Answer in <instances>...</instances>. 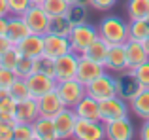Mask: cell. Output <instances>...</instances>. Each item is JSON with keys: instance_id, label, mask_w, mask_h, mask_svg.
Listing matches in <instances>:
<instances>
[{"instance_id": "cell-1", "label": "cell", "mask_w": 149, "mask_h": 140, "mask_svg": "<svg viewBox=\"0 0 149 140\" xmlns=\"http://www.w3.org/2000/svg\"><path fill=\"white\" fill-rule=\"evenodd\" d=\"M98 34L108 44H125L128 40V23L119 15H106L98 27Z\"/></svg>"}, {"instance_id": "cell-2", "label": "cell", "mask_w": 149, "mask_h": 140, "mask_svg": "<svg viewBox=\"0 0 149 140\" xmlns=\"http://www.w3.org/2000/svg\"><path fill=\"white\" fill-rule=\"evenodd\" d=\"M98 36H100L98 29L85 21V23H79V25H74L72 32L68 34V40H70V46H72V51L81 55Z\"/></svg>"}, {"instance_id": "cell-3", "label": "cell", "mask_w": 149, "mask_h": 140, "mask_svg": "<svg viewBox=\"0 0 149 140\" xmlns=\"http://www.w3.org/2000/svg\"><path fill=\"white\" fill-rule=\"evenodd\" d=\"M57 93L62 99L64 106L74 108L85 95H87V85L81 83L77 78H72V80H62L57 81Z\"/></svg>"}, {"instance_id": "cell-4", "label": "cell", "mask_w": 149, "mask_h": 140, "mask_svg": "<svg viewBox=\"0 0 149 140\" xmlns=\"http://www.w3.org/2000/svg\"><path fill=\"white\" fill-rule=\"evenodd\" d=\"M115 89H117V97L128 100L130 102L140 91H142V83L138 81L134 70L132 68H127V70H121L117 72V78H115Z\"/></svg>"}, {"instance_id": "cell-5", "label": "cell", "mask_w": 149, "mask_h": 140, "mask_svg": "<svg viewBox=\"0 0 149 140\" xmlns=\"http://www.w3.org/2000/svg\"><path fill=\"white\" fill-rule=\"evenodd\" d=\"M100 102V121H111V119H117V118H127L128 116V110H130V104L128 100L121 99V97L113 95V97H108L104 100H98Z\"/></svg>"}, {"instance_id": "cell-6", "label": "cell", "mask_w": 149, "mask_h": 140, "mask_svg": "<svg viewBox=\"0 0 149 140\" xmlns=\"http://www.w3.org/2000/svg\"><path fill=\"white\" fill-rule=\"evenodd\" d=\"M23 19L26 21L30 32L34 34H47L49 32V23H51V17L47 15V11L42 8V4H32L29 10L23 13Z\"/></svg>"}, {"instance_id": "cell-7", "label": "cell", "mask_w": 149, "mask_h": 140, "mask_svg": "<svg viewBox=\"0 0 149 140\" xmlns=\"http://www.w3.org/2000/svg\"><path fill=\"white\" fill-rule=\"evenodd\" d=\"M74 138L76 140H102V138H106L104 121L77 118L76 129H74Z\"/></svg>"}, {"instance_id": "cell-8", "label": "cell", "mask_w": 149, "mask_h": 140, "mask_svg": "<svg viewBox=\"0 0 149 140\" xmlns=\"http://www.w3.org/2000/svg\"><path fill=\"white\" fill-rule=\"evenodd\" d=\"M87 95H91L96 100H104L108 97L117 95L115 89V78L109 76L108 72H102L100 76H96L93 81L87 83Z\"/></svg>"}, {"instance_id": "cell-9", "label": "cell", "mask_w": 149, "mask_h": 140, "mask_svg": "<svg viewBox=\"0 0 149 140\" xmlns=\"http://www.w3.org/2000/svg\"><path fill=\"white\" fill-rule=\"evenodd\" d=\"M104 129H106V138L108 140H132L136 134L134 125L128 119V116L127 118H117V119H111V121H106Z\"/></svg>"}, {"instance_id": "cell-10", "label": "cell", "mask_w": 149, "mask_h": 140, "mask_svg": "<svg viewBox=\"0 0 149 140\" xmlns=\"http://www.w3.org/2000/svg\"><path fill=\"white\" fill-rule=\"evenodd\" d=\"M77 63H79V53H76V51H68L64 55L57 57L55 59V80L62 81V80L76 78Z\"/></svg>"}, {"instance_id": "cell-11", "label": "cell", "mask_w": 149, "mask_h": 140, "mask_svg": "<svg viewBox=\"0 0 149 140\" xmlns=\"http://www.w3.org/2000/svg\"><path fill=\"white\" fill-rule=\"evenodd\" d=\"M53 121H55V129H57L58 140L74 138V129H76V121H77V116H76V112H74V108L64 106L53 118Z\"/></svg>"}, {"instance_id": "cell-12", "label": "cell", "mask_w": 149, "mask_h": 140, "mask_svg": "<svg viewBox=\"0 0 149 140\" xmlns=\"http://www.w3.org/2000/svg\"><path fill=\"white\" fill-rule=\"evenodd\" d=\"M26 80V85H29V91H30V97L38 99V97L45 95V93L57 89V80L53 76H47L44 72H32Z\"/></svg>"}, {"instance_id": "cell-13", "label": "cell", "mask_w": 149, "mask_h": 140, "mask_svg": "<svg viewBox=\"0 0 149 140\" xmlns=\"http://www.w3.org/2000/svg\"><path fill=\"white\" fill-rule=\"evenodd\" d=\"M102 72H106V66L102 63H98V61H95V59H89V57H85V55H79L76 78L81 83L87 85L89 81H93L96 76H100Z\"/></svg>"}, {"instance_id": "cell-14", "label": "cell", "mask_w": 149, "mask_h": 140, "mask_svg": "<svg viewBox=\"0 0 149 140\" xmlns=\"http://www.w3.org/2000/svg\"><path fill=\"white\" fill-rule=\"evenodd\" d=\"M68 51H72L68 36H61V34H53V32L44 34V53L45 55L57 59V57L64 55Z\"/></svg>"}, {"instance_id": "cell-15", "label": "cell", "mask_w": 149, "mask_h": 140, "mask_svg": "<svg viewBox=\"0 0 149 140\" xmlns=\"http://www.w3.org/2000/svg\"><path fill=\"white\" fill-rule=\"evenodd\" d=\"M36 102H38L40 116H47V118H55V116L64 108V102H62V99L58 97L57 89H53V91H49V93H45V95L38 97Z\"/></svg>"}, {"instance_id": "cell-16", "label": "cell", "mask_w": 149, "mask_h": 140, "mask_svg": "<svg viewBox=\"0 0 149 140\" xmlns=\"http://www.w3.org/2000/svg\"><path fill=\"white\" fill-rule=\"evenodd\" d=\"M104 66H106V70H113V72H121V70H127L128 68L125 44H109V49H108V55H106Z\"/></svg>"}, {"instance_id": "cell-17", "label": "cell", "mask_w": 149, "mask_h": 140, "mask_svg": "<svg viewBox=\"0 0 149 140\" xmlns=\"http://www.w3.org/2000/svg\"><path fill=\"white\" fill-rule=\"evenodd\" d=\"M30 34V29L26 25V21L23 19V15H8V30L6 36L10 38V42L13 46H17L23 38H26Z\"/></svg>"}, {"instance_id": "cell-18", "label": "cell", "mask_w": 149, "mask_h": 140, "mask_svg": "<svg viewBox=\"0 0 149 140\" xmlns=\"http://www.w3.org/2000/svg\"><path fill=\"white\" fill-rule=\"evenodd\" d=\"M15 48L19 49L23 57H30V59H36L38 55L44 53V36L42 34H34L30 32L26 38H23Z\"/></svg>"}, {"instance_id": "cell-19", "label": "cell", "mask_w": 149, "mask_h": 140, "mask_svg": "<svg viewBox=\"0 0 149 140\" xmlns=\"http://www.w3.org/2000/svg\"><path fill=\"white\" fill-rule=\"evenodd\" d=\"M32 129H34V140H58L53 118L38 116L32 121Z\"/></svg>"}, {"instance_id": "cell-20", "label": "cell", "mask_w": 149, "mask_h": 140, "mask_svg": "<svg viewBox=\"0 0 149 140\" xmlns=\"http://www.w3.org/2000/svg\"><path fill=\"white\" fill-rule=\"evenodd\" d=\"M40 116L38 110V102L34 97L29 99L17 100V110H15V121H23V123H32L34 119Z\"/></svg>"}, {"instance_id": "cell-21", "label": "cell", "mask_w": 149, "mask_h": 140, "mask_svg": "<svg viewBox=\"0 0 149 140\" xmlns=\"http://www.w3.org/2000/svg\"><path fill=\"white\" fill-rule=\"evenodd\" d=\"M125 51H127L128 68H136L140 63H143V61L149 59L143 42H138V40H130V38H128V40L125 42Z\"/></svg>"}, {"instance_id": "cell-22", "label": "cell", "mask_w": 149, "mask_h": 140, "mask_svg": "<svg viewBox=\"0 0 149 140\" xmlns=\"http://www.w3.org/2000/svg\"><path fill=\"white\" fill-rule=\"evenodd\" d=\"M77 118L81 119H100V102L91 95H85L79 102L74 106Z\"/></svg>"}, {"instance_id": "cell-23", "label": "cell", "mask_w": 149, "mask_h": 140, "mask_svg": "<svg viewBox=\"0 0 149 140\" xmlns=\"http://www.w3.org/2000/svg\"><path fill=\"white\" fill-rule=\"evenodd\" d=\"M130 108L138 118L149 119V87H142V91L130 100Z\"/></svg>"}, {"instance_id": "cell-24", "label": "cell", "mask_w": 149, "mask_h": 140, "mask_svg": "<svg viewBox=\"0 0 149 140\" xmlns=\"http://www.w3.org/2000/svg\"><path fill=\"white\" fill-rule=\"evenodd\" d=\"M108 49H109V44L102 36H98L83 53H81V55L89 57V59H95V61H98V63L104 64L106 63V55H108Z\"/></svg>"}, {"instance_id": "cell-25", "label": "cell", "mask_w": 149, "mask_h": 140, "mask_svg": "<svg viewBox=\"0 0 149 140\" xmlns=\"http://www.w3.org/2000/svg\"><path fill=\"white\" fill-rule=\"evenodd\" d=\"M149 36V23L146 19H130L128 21V38L143 42Z\"/></svg>"}, {"instance_id": "cell-26", "label": "cell", "mask_w": 149, "mask_h": 140, "mask_svg": "<svg viewBox=\"0 0 149 140\" xmlns=\"http://www.w3.org/2000/svg\"><path fill=\"white\" fill-rule=\"evenodd\" d=\"M68 19L74 23V25H79V23L87 21V2L85 0H74L70 2V8L66 11Z\"/></svg>"}, {"instance_id": "cell-27", "label": "cell", "mask_w": 149, "mask_h": 140, "mask_svg": "<svg viewBox=\"0 0 149 140\" xmlns=\"http://www.w3.org/2000/svg\"><path fill=\"white\" fill-rule=\"evenodd\" d=\"M74 29V23L68 19V15H57V17H51L49 23V32L53 34H61V36H68Z\"/></svg>"}, {"instance_id": "cell-28", "label": "cell", "mask_w": 149, "mask_h": 140, "mask_svg": "<svg viewBox=\"0 0 149 140\" xmlns=\"http://www.w3.org/2000/svg\"><path fill=\"white\" fill-rule=\"evenodd\" d=\"M127 13L130 19H146L149 15V0H127Z\"/></svg>"}, {"instance_id": "cell-29", "label": "cell", "mask_w": 149, "mask_h": 140, "mask_svg": "<svg viewBox=\"0 0 149 140\" xmlns=\"http://www.w3.org/2000/svg\"><path fill=\"white\" fill-rule=\"evenodd\" d=\"M42 8L47 11L49 17H57V15H66V11L70 8V2L68 0H44Z\"/></svg>"}, {"instance_id": "cell-30", "label": "cell", "mask_w": 149, "mask_h": 140, "mask_svg": "<svg viewBox=\"0 0 149 140\" xmlns=\"http://www.w3.org/2000/svg\"><path fill=\"white\" fill-rule=\"evenodd\" d=\"M8 93L15 100H23V99H29L30 97V91H29V85H26L25 78H15V81L8 87Z\"/></svg>"}, {"instance_id": "cell-31", "label": "cell", "mask_w": 149, "mask_h": 140, "mask_svg": "<svg viewBox=\"0 0 149 140\" xmlns=\"http://www.w3.org/2000/svg\"><path fill=\"white\" fill-rule=\"evenodd\" d=\"M34 72H44V74H47V76L55 78V59L49 57V55H45V53L38 55L36 59H34Z\"/></svg>"}, {"instance_id": "cell-32", "label": "cell", "mask_w": 149, "mask_h": 140, "mask_svg": "<svg viewBox=\"0 0 149 140\" xmlns=\"http://www.w3.org/2000/svg\"><path fill=\"white\" fill-rule=\"evenodd\" d=\"M19 59H21V53H19V49L15 48V46H11L10 49H6V51L0 55V68H8V70H15L17 66Z\"/></svg>"}, {"instance_id": "cell-33", "label": "cell", "mask_w": 149, "mask_h": 140, "mask_svg": "<svg viewBox=\"0 0 149 140\" xmlns=\"http://www.w3.org/2000/svg\"><path fill=\"white\" fill-rule=\"evenodd\" d=\"M15 110H17V100L10 95L0 100V119L4 121H15Z\"/></svg>"}, {"instance_id": "cell-34", "label": "cell", "mask_w": 149, "mask_h": 140, "mask_svg": "<svg viewBox=\"0 0 149 140\" xmlns=\"http://www.w3.org/2000/svg\"><path fill=\"white\" fill-rule=\"evenodd\" d=\"M13 140H34L32 123L15 121V125H13Z\"/></svg>"}, {"instance_id": "cell-35", "label": "cell", "mask_w": 149, "mask_h": 140, "mask_svg": "<svg viewBox=\"0 0 149 140\" xmlns=\"http://www.w3.org/2000/svg\"><path fill=\"white\" fill-rule=\"evenodd\" d=\"M13 72L17 74V78H29L30 74L34 72V59L21 55V59H19V63H17V66H15Z\"/></svg>"}, {"instance_id": "cell-36", "label": "cell", "mask_w": 149, "mask_h": 140, "mask_svg": "<svg viewBox=\"0 0 149 140\" xmlns=\"http://www.w3.org/2000/svg\"><path fill=\"white\" fill-rule=\"evenodd\" d=\"M8 6H10V15H23L32 6V0H8Z\"/></svg>"}, {"instance_id": "cell-37", "label": "cell", "mask_w": 149, "mask_h": 140, "mask_svg": "<svg viewBox=\"0 0 149 140\" xmlns=\"http://www.w3.org/2000/svg\"><path fill=\"white\" fill-rule=\"evenodd\" d=\"M136 74V78H138V81L142 83V87H149V59L143 61V63H140L136 68H132Z\"/></svg>"}, {"instance_id": "cell-38", "label": "cell", "mask_w": 149, "mask_h": 140, "mask_svg": "<svg viewBox=\"0 0 149 140\" xmlns=\"http://www.w3.org/2000/svg\"><path fill=\"white\" fill-rule=\"evenodd\" d=\"M13 125L15 121L0 119V140H13Z\"/></svg>"}, {"instance_id": "cell-39", "label": "cell", "mask_w": 149, "mask_h": 140, "mask_svg": "<svg viewBox=\"0 0 149 140\" xmlns=\"http://www.w3.org/2000/svg\"><path fill=\"white\" fill-rule=\"evenodd\" d=\"M15 78H17V74H15L13 70L0 68V87H10L15 81Z\"/></svg>"}, {"instance_id": "cell-40", "label": "cell", "mask_w": 149, "mask_h": 140, "mask_svg": "<svg viewBox=\"0 0 149 140\" xmlns=\"http://www.w3.org/2000/svg\"><path fill=\"white\" fill-rule=\"evenodd\" d=\"M87 4L98 11H104V10H111L117 4V0H87Z\"/></svg>"}, {"instance_id": "cell-41", "label": "cell", "mask_w": 149, "mask_h": 140, "mask_svg": "<svg viewBox=\"0 0 149 140\" xmlns=\"http://www.w3.org/2000/svg\"><path fill=\"white\" fill-rule=\"evenodd\" d=\"M140 138L149 140V119H143V125H142V129H140Z\"/></svg>"}, {"instance_id": "cell-42", "label": "cell", "mask_w": 149, "mask_h": 140, "mask_svg": "<svg viewBox=\"0 0 149 140\" xmlns=\"http://www.w3.org/2000/svg\"><path fill=\"white\" fill-rule=\"evenodd\" d=\"M11 46H13V44L10 42V38H8V36H0V55H2L6 49H10Z\"/></svg>"}, {"instance_id": "cell-43", "label": "cell", "mask_w": 149, "mask_h": 140, "mask_svg": "<svg viewBox=\"0 0 149 140\" xmlns=\"http://www.w3.org/2000/svg\"><path fill=\"white\" fill-rule=\"evenodd\" d=\"M10 15V6L8 0H0V17H8Z\"/></svg>"}, {"instance_id": "cell-44", "label": "cell", "mask_w": 149, "mask_h": 140, "mask_svg": "<svg viewBox=\"0 0 149 140\" xmlns=\"http://www.w3.org/2000/svg\"><path fill=\"white\" fill-rule=\"evenodd\" d=\"M8 30V17H0V36H6Z\"/></svg>"}, {"instance_id": "cell-45", "label": "cell", "mask_w": 149, "mask_h": 140, "mask_svg": "<svg viewBox=\"0 0 149 140\" xmlns=\"http://www.w3.org/2000/svg\"><path fill=\"white\" fill-rule=\"evenodd\" d=\"M8 95H10V93H8V87H0V100L6 99Z\"/></svg>"}, {"instance_id": "cell-46", "label": "cell", "mask_w": 149, "mask_h": 140, "mask_svg": "<svg viewBox=\"0 0 149 140\" xmlns=\"http://www.w3.org/2000/svg\"><path fill=\"white\" fill-rule=\"evenodd\" d=\"M143 46H146V51H147V55H149V36L143 40Z\"/></svg>"}, {"instance_id": "cell-47", "label": "cell", "mask_w": 149, "mask_h": 140, "mask_svg": "<svg viewBox=\"0 0 149 140\" xmlns=\"http://www.w3.org/2000/svg\"><path fill=\"white\" fill-rule=\"evenodd\" d=\"M44 0H32V4H42Z\"/></svg>"}, {"instance_id": "cell-48", "label": "cell", "mask_w": 149, "mask_h": 140, "mask_svg": "<svg viewBox=\"0 0 149 140\" xmlns=\"http://www.w3.org/2000/svg\"><path fill=\"white\" fill-rule=\"evenodd\" d=\"M146 21H147V23H149V15H147V17H146Z\"/></svg>"}, {"instance_id": "cell-49", "label": "cell", "mask_w": 149, "mask_h": 140, "mask_svg": "<svg viewBox=\"0 0 149 140\" xmlns=\"http://www.w3.org/2000/svg\"><path fill=\"white\" fill-rule=\"evenodd\" d=\"M68 2H74V0H68Z\"/></svg>"}]
</instances>
